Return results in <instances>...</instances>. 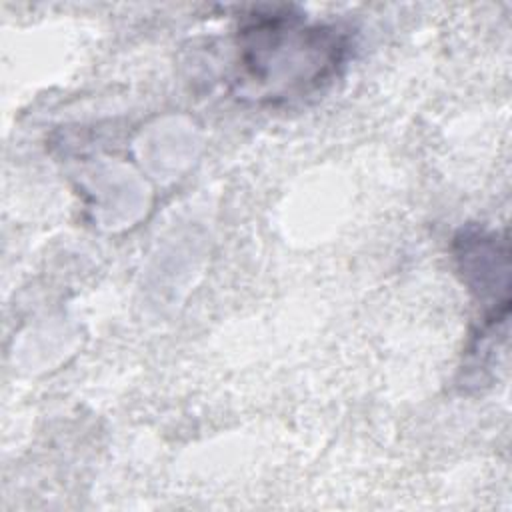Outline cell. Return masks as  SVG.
I'll return each instance as SVG.
<instances>
[{"instance_id": "6da1fadb", "label": "cell", "mask_w": 512, "mask_h": 512, "mask_svg": "<svg viewBox=\"0 0 512 512\" xmlns=\"http://www.w3.org/2000/svg\"><path fill=\"white\" fill-rule=\"evenodd\" d=\"M238 84L264 102H290L320 90L344 64L346 36L290 10L256 12L236 38Z\"/></svg>"}]
</instances>
